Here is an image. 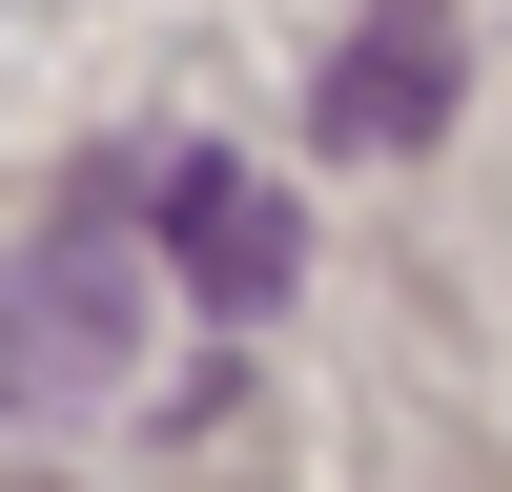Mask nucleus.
<instances>
[{
	"label": "nucleus",
	"instance_id": "nucleus-2",
	"mask_svg": "<svg viewBox=\"0 0 512 492\" xmlns=\"http://www.w3.org/2000/svg\"><path fill=\"white\" fill-rule=\"evenodd\" d=\"M144 226H164V267H185L226 328H267L287 287H308V226H287V185H246V164H205V144H144Z\"/></svg>",
	"mask_w": 512,
	"mask_h": 492
},
{
	"label": "nucleus",
	"instance_id": "nucleus-1",
	"mask_svg": "<svg viewBox=\"0 0 512 492\" xmlns=\"http://www.w3.org/2000/svg\"><path fill=\"white\" fill-rule=\"evenodd\" d=\"M123 328H144V144H103L21 226V267H0V410H21V431L103 410L123 390Z\"/></svg>",
	"mask_w": 512,
	"mask_h": 492
},
{
	"label": "nucleus",
	"instance_id": "nucleus-3",
	"mask_svg": "<svg viewBox=\"0 0 512 492\" xmlns=\"http://www.w3.org/2000/svg\"><path fill=\"white\" fill-rule=\"evenodd\" d=\"M451 82H472L451 0H390L369 41H328V82H308V144H328V164H410V144L451 123Z\"/></svg>",
	"mask_w": 512,
	"mask_h": 492
}]
</instances>
